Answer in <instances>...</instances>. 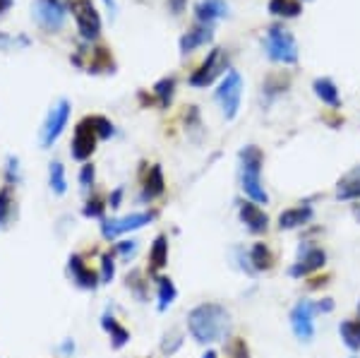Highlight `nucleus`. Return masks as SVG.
I'll return each mask as SVG.
<instances>
[{
  "label": "nucleus",
  "mask_w": 360,
  "mask_h": 358,
  "mask_svg": "<svg viewBox=\"0 0 360 358\" xmlns=\"http://www.w3.org/2000/svg\"><path fill=\"white\" fill-rule=\"evenodd\" d=\"M269 12L274 17L293 19L303 12V5L301 0H269Z\"/></svg>",
  "instance_id": "28"
},
{
  "label": "nucleus",
  "mask_w": 360,
  "mask_h": 358,
  "mask_svg": "<svg viewBox=\"0 0 360 358\" xmlns=\"http://www.w3.org/2000/svg\"><path fill=\"white\" fill-rule=\"evenodd\" d=\"M101 327L111 335V344H113V349H123V346L130 341V332L125 330V327L120 325L111 312H106V315L101 317Z\"/></svg>",
  "instance_id": "24"
},
{
  "label": "nucleus",
  "mask_w": 360,
  "mask_h": 358,
  "mask_svg": "<svg viewBox=\"0 0 360 358\" xmlns=\"http://www.w3.org/2000/svg\"><path fill=\"white\" fill-rule=\"evenodd\" d=\"M104 3H106V5H108V8H111V10H115V0H104Z\"/></svg>",
  "instance_id": "46"
},
{
  "label": "nucleus",
  "mask_w": 360,
  "mask_h": 358,
  "mask_svg": "<svg viewBox=\"0 0 360 358\" xmlns=\"http://www.w3.org/2000/svg\"><path fill=\"white\" fill-rule=\"evenodd\" d=\"M339 337L351 351H360V320H343L339 325Z\"/></svg>",
  "instance_id": "27"
},
{
  "label": "nucleus",
  "mask_w": 360,
  "mask_h": 358,
  "mask_svg": "<svg viewBox=\"0 0 360 358\" xmlns=\"http://www.w3.org/2000/svg\"><path fill=\"white\" fill-rule=\"evenodd\" d=\"M63 351H65V354H70V351H75V344H73V341H65V344H63Z\"/></svg>",
  "instance_id": "45"
},
{
  "label": "nucleus",
  "mask_w": 360,
  "mask_h": 358,
  "mask_svg": "<svg viewBox=\"0 0 360 358\" xmlns=\"http://www.w3.org/2000/svg\"><path fill=\"white\" fill-rule=\"evenodd\" d=\"M12 3H15V0H0V15L8 12V10L12 8Z\"/></svg>",
  "instance_id": "44"
},
{
  "label": "nucleus",
  "mask_w": 360,
  "mask_h": 358,
  "mask_svg": "<svg viewBox=\"0 0 360 358\" xmlns=\"http://www.w3.org/2000/svg\"><path fill=\"white\" fill-rule=\"evenodd\" d=\"M73 63L77 68H82L84 73H113L115 70V60L111 55L108 48L96 46V48H87L82 46L77 53L73 55Z\"/></svg>",
  "instance_id": "9"
},
{
  "label": "nucleus",
  "mask_w": 360,
  "mask_h": 358,
  "mask_svg": "<svg viewBox=\"0 0 360 358\" xmlns=\"http://www.w3.org/2000/svg\"><path fill=\"white\" fill-rule=\"evenodd\" d=\"M226 15H228L226 0H200V3L195 5L197 24H207V27H211L216 19L226 17Z\"/></svg>",
  "instance_id": "17"
},
{
  "label": "nucleus",
  "mask_w": 360,
  "mask_h": 358,
  "mask_svg": "<svg viewBox=\"0 0 360 358\" xmlns=\"http://www.w3.org/2000/svg\"><path fill=\"white\" fill-rule=\"evenodd\" d=\"M48 183H50V190H53L55 195H65V190H68V180H65V166L60 164V161H50Z\"/></svg>",
  "instance_id": "30"
},
{
  "label": "nucleus",
  "mask_w": 360,
  "mask_h": 358,
  "mask_svg": "<svg viewBox=\"0 0 360 358\" xmlns=\"http://www.w3.org/2000/svg\"><path fill=\"white\" fill-rule=\"evenodd\" d=\"M22 180V173H19V159L17 156H8V164H5V183L12 188Z\"/></svg>",
  "instance_id": "35"
},
{
  "label": "nucleus",
  "mask_w": 360,
  "mask_h": 358,
  "mask_svg": "<svg viewBox=\"0 0 360 358\" xmlns=\"http://www.w3.org/2000/svg\"><path fill=\"white\" fill-rule=\"evenodd\" d=\"M70 12H73L84 41L91 44L101 37V15L96 12V5L91 0H73L70 3Z\"/></svg>",
  "instance_id": "7"
},
{
  "label": "nucleus",
  "mask_w": 360,
  "mask_h": 358,
  "mask_svg": "<svg viewBox=\"0 0 360 358\" xmlns=\"http://www.w3.org/2000/svg\"><path fill=\"white\" fill-rule=\"evenodd\" d=\"M96 142H99V135L94 133L89 120L82 118L77 123V128H75L70 154H73V159H77V161H87V159H91V154L96 152Z\"/></svg>",
  "instance_id": "12"
},
{
  "label": "nucleus",
  "mask_w": 360,
  "mask_h": 358,
  "mask_svg": "<svg viewBox=\"0 0 360 358\" xmlns=\"http://www.w3.org/2000/svg\"><path fill=\"white\" fill-rule=\"evenodd\" d=\"M146 286H149V281L142 279V272H130V274H128V289L133 291V294L142 301V303L146 301Z\"/></svg>",
  "instance_id": "34"
},
{
  "label": "nucleus",
  "mask_w": 360,
  "mask_h": 358,
  "mask_svg": "<svg viewBox=\"0 0 360 358\" xmlns=\"http://www.w3.org/2000/svg\"><path fill=\"white\" fill-rule=\"evenodd\" d=\"M68 270H70V274H73V281L79 286V289H84V291H94L96 286L101 284L99 274H96V272L87 265V262H84V257H82V255H70V260H68Z\"/></svg>",
  "instance_id": "15"
},
{
  "label": "nucleus",
  "mask_w": 360,
  "mask_h": 358,
  "mask_svg": "<svg viewBox=\"0 0 360 358\" xmlns=\"http://www.w3.org/2000/svg\"><path fill=\"white\" fill-rule=\"evenodd\" d=\"M211 39H214L211 27H207V24H197V27H192L190 32L180 37V55H187V53L195 51V48L207 46V44H211Z\"/></svg>",
  "instance_id": "18"
},
{
  "label": "nucleus",
  "mask_w": 360,
  "mask_h": 358,
  "mask_svg": "<svg viewBox=\"0 0 360 358\" xmlns=\"http://www.w3.org/2000/svg\"><path fill=\"white\" fill-rule=\"evenodd\" d=\"M337 198L339 200H360V166L351 169L341 180L337 183Z\"/></svg>",
  "instance_id": "22"
},
{
  "label": "nucleus",
  "mask_w": 360,
  "mask_h": 358,
  "mask_svg": "<svg viewBox=\"0 0 360 358\" xmlns=\"http://www.w3.org/2000/svg\"><path fill=\"white\" fill-rule=\"evenodd\" d=\"M332 310H334L332 299H322L319 303H315V312H332Z\"/></svg>",
  "instance_id": "41"
},
{
  "label": "nucleus",
  "mask_w": 360,
  "mask_h": 358,
  "mask_svg": "<svg viewBox=\"0 0 360 358\" xmlns=\"http://www.w3.org/2000/svg\"><path fill=\"white\" fill-rule=\"evenodd\" d=\"M324 265H327V253H324L319 245H305V248H301L298 260L291 265L288 274H291L293 279H303V276H310L315 274V272L324 270Z\"/></svg>",
  "instance_id": "11"
},
{
  "label": "nucleus",
  "mask_w": 360,
  "mask_h": 358,
  "mask_svg": "<svg viewBox=\"0 0 360 358\" xmlns=\"http://www.w3.org/2000/svg\"><path fill=\"white\" fill-rule=\"evenodd\" d=\"M276 262L272 248L267 243H255L250 250H247V265H250L252 272H269Z\"/></svg>",
  "instance_id": "21"
},
{
  "label": "nucleus",
  "mask_w": 360,
  "mask_h": 358,
  "mask_svg": "<svg viewBox=\"0 0 360 358\" xmlns=\"http://www.w3.org/2000/svg\"><path fill=\"white\" fill-rule=\"evenodd\" d=\"M312 89H315V97L322 104L332 106V109H339L341 106V97H339V87L332 82L329 77H317L312 82Z\"/></svg>",
  "instance_id": "23"
},
{
  "label": "nucleus",
  "mask_w": 360,
  "mask_h": 358,
  "mask_svg": "<svg viewBox=\"0 0 360 358\" xmlns=\"http://www.w3.org/2000/svg\"><path fill=\"white\" fill-rule=\"evenodd\" d=\"M29 44H32V41H29L24 34H17V37H12V34L0 32V51H22V48H27Z\"/></svg>",
  "instance_id": "32"
},
{
  "label": "nucleus",
  "mask_w": 360,
  "mask_h": 358,
  "mask_svg": "<svg viewBox=\"0 0 360 358\" xmlns=\"http://www.w3.org/2000/svg\"><path fill=\"white\" fill-rule=\"evenodd\" d=\"M228 70V53L224 48H211L209 55L202 60V65L190 75V87L205 89L214 82L219 75H224Z\"/></svg>",
  "instance_id": "5"
},
{
  "label": "nucleus",
  "mask_w": 360,
  "mask_h": 358,
  "mask_svg": "<svg viewBox=\"0 0 360 358\" xmlns=\"http://www.w3.org/2000/svg\"><path fill=\"white\" fill-rule=\"evenodd\" d=\"M15 195L10 185H3L0 188V231L8 229V224L12 221V216L17 214V207H15Z\"/></svg>",
  "instance_id": "25"
},
{
  "label": "nucleus",
  "mask_w": 360,
  "mask_h": 358,
  "mask_svg": "<svg viewBox=\"0 0 360 358\" xmlns=\"http://www.w3.org/2000/svg\"><path fill=\"white\" fill-rule=\"evenodd\" d=\"M113 276H115V260H113V255H111V253H106L104 257H101V274H99V279H101V284H111V281H113Z\"/></svg>",
  "instance_id": "36"
},
{
  "label": "nucleus",
  "mask_w": 360,
  "mask_h": 358,
  "mask_svg": "<svg viewBox=\"0 0 360 358\" xmlns=\"http://www.w3.org/2000/svg\"><path fill=\"white\" fill-rule=\"evenodd\" d=\"M94 178H96L94 164H89V161H84L82 169H79V185H82L84 190H89L91 185H94Z\"/></svg>",
  "instance_id": "38"
},
{
  "label": "nucleus",
  "mask_w": 360,
  "mask_h": 358,
  "mask_svg": "<svg viewBox=\"0 0 360 358\" xmlns=\"http://www.w3.org/2000/svg\"><path fill=\"white\" fill-rule=\"evenodd\" d=\"M265 51L274 60V63H281V65L298 63V44H296V39H293V34L288 32V29L278 27V24H274V27L267 29Z\"/></svg>",
  "instance_id": "3"
},
{
  "label": "nucleus",
  "mask_w": 360,
  "mask_h": 358,
  "mask_svg": "<svg viewBox=\"0 0 360 358\" xmlns=\"http://www.w3.org/2000/svg\"><path fill=\"white\" fill-rule=\"evenodd\" d=\"M166 193V178H164V169L159 164H151L149 171H146L144 180H142V202H151V200L161 198Z\"/></svg>",
  "instance_id": "16"
},
{
  "label": "nucleus",
  "mask_w": 360,
  "mask_h": 358,
  "mask_svg": "<svg viewBox=\"0 0 360 358\" xmlns=\"http://www.w3.org/2000/svg\"><path fill=\"white\" fill-rule=\"evenodd\" d=\"M87 120L91 123V128H94V133L99 135V140H111L115 133L113 123H111L106 115H87Z\"/></svg>",
  "instance_id": "31"
},
{
  "label": "nucleus",
  "mask_w": 360,
  "mask_h": 358,
  "mask_svg": "<svg viewBox=\"0 0 360 358\" xmlns=\"http://www.w3.org/2000/svg\"><path fill=\"white\" fill-rule=\"evenodd\" d=\"M166 265H169V238L164 234H159L149 248V274L159 276V272Z\"/></svg>",
  "instance_id": "20"
},
{
  "label": "nucleus",
  "mask_w": 360,
  "mask_h": 358,
  "mask_svg": "<svg viewBox=\"0 0 360 358\" xmlns=\"http://www.w3.org/2000/svg\"><path fill=\"white\" fill-rule=\"evenodd\" d=\"M202 358H216V351H207V354L202 356Z\"/></svg>",
  "instance_id": "47"
},
{
  "label": "nucleus",
  "mask_w": 360,
  "mask_h": 358,
  "mask_svg": "<svg viewBox=\"0 0 360 358\" xmlns=\"http://www.w3.org/2000/svg\"><path fill=\"white\" fill-rule=\"evenodd\" d=\"M358 312H360V303H358Z\"/></svg>",
  "instance_id": "48"
},
{
  "label": "nucleus",
  "mask_w": 360,
  "mask_h": 358,
  "mask_svg": "<svg viewBox=\"0 0 360 358\" xmlns=\"http://www.w3.org/2000/svg\"><path fill=\"white\" fill-rule=\"evenodd\" d=\"M238 216H240L243 226L255 236L267 234V229H269V216H267V211L255 202H243L238 207Z\"/></svg>",
  "instance_id": "14"
},
{
  "label": "nucleus",
  "mask_w": 360,
  "mask_h": 358,
  "mask_svg": "<svg viewBox=\"0 0 360 358\" xmlns=\"http://www.w3.org/2000/svg\"><path fill=\"white\" fill-rule=\"evenodd\" d=\"M70 111H73V106H70L68 99H60V102H55L53 106H50L48 115H46L44 125H41V147L48 149L55 144V140L63 135L65 125H68L70 120Z\"/></svg>",
  "instance_id": "8"
},
{
  "label": "nucleus",
  "mask_w": 360,
  "mask_h": 358,
  "mask_svg": "<svg viewBox=\"0 0 360 358\" xmlns=\"http://www.w3.org/2000/svg\"><path fill=\"white\" fill-rule=\"evenodd\" d=\"M106 207H108V202H104V198H101V195H94V198L87 200L82 214L87 216V219H104Z\"/></svg>",
  "instance_id": "33"
},
{
  "label": "nucleus",
  "mask_w": 360,
  "mask_h": 358,
  "mask_svg": "<svg viewBox=\"0 0 360 358\" xmlns=\"http://www.w3.org/2000/svg\"><path fill=\"white\" fill-rule=\"evenodd\" d=\"M176 94V77L169 75V77H161L159 82L154 84V102L161 106V109H169L171 102H173Z\"/></svg>",
  "instance_id": "26"
},
{
  "label": "nucleus",
  "mask_w": 360,
  "mask_h": 358,
  "mask_svg": "<svg viewBox=\"0 0 360 358\" xmlns=\"http://www.w3.org/2000/svg\"><path fill=\"white\" fill-rule=\"evenodd\" d=\"M214 99L221 104L224 109V115L226 120H233L240 111V99H243V77L236 73V70H228L221 79L219 89H216Z\"/></svg>",
  "instance_id": "4"
},
{
  "label": "nucleus",
  "mask_w": 360,
  "mask_h": 358,
  "mask_svg": "<svg viewBox=\"0 0 360 358\" xmlns=\"http://www.w3.org/2000/svg\"><path fill=\"white\" fill-rule=\"evenodd\" d=\"M312 207L310 205H301V207H291V209H283L278 214V229L281 231H291V229H301L307 221L312 219Z\"/></svg>",
  "instance_id": "19"
},
{
  "label": "nucleus",
  "mask_w": 360,
  "mask_h": 358,
  "mask_svg": "<svg viewBox=\"0 0 360 358\" xmlns=\"http://www.w3.org/2000/svg\"><path fill=\"white\" fill-rule=\"evenodd\" d=\"M187 330L200 344H214L231 332V312L221 303H202L187 315Z\"/></svg>",
  "instance_id": "1"
},
{
  "label": "nucleus",
  "mask_w": 360,
  "mask_h": 358,
  "mask_svg": "<svg viewBox=\"0 0 360 358\" xmlns=\"http://www.w3.org/2000/svg\"><path fill=\"white\" fill-rule=\"evenodd\" d=\"M329 284V276H315V279H310V289H319V286H327Z\"/></svg>",
  "instance_id": "43"
},
{
  "label": "nucleus",
  "mask_w": 360,
  "mask_h": 358,
  "mask_svg": "<svg viewBox=\"0 0 360 358\" xmlns=\"http://www.w3.org/2000/svg\"><path fill=\"white\" fill-rule=\"evenodd\" d=\"M32 17L44 32H60L68 19V8L63 0H34Z\"/></svg>",
  "instance_id": "6"
},
{
  "label": "nucleus",
  "mask_w": 360,
  "mask_h": 358,
  "mask_svg": "<svg viewBox=\"0 0 360 358\" xmlns=\"http://www.w3.org/2000/svg\"><path fill=\"white\" fill-rule=\"evenodd\" d=\"M120 202H123V188H115L113 193L108 195V207L111 209H118Z\"/></svg>",
  "instance_id": "40"
},
{
  "label": "nucleus",
  "mask_w": 360,
  "mask_h": 358,
  "mask_svg": "<svg viewBox=\"0 0 360 358\" xmlns=\"http://www.w3.org/2000/svg\"><path fill=\"white\" fill-rule=\"evenodd\" d=\"M240 188L243 193L250 198L255 205H267L269 195H267L265 185H262V164H265V154L255 144H247L240 149Z\"/></svg>",
  "instance_id": "2"
},
{
  "label": "nucleus",
  "mask_w": 360,
  "mask_h": 358,
  "mask_svg": "<svg viewBox=\"0 0 360 358\" xmlns=\"http://www.w3.org/2000/svg\"><path fill=\"white\" fill-rule=\"evenodd\" d=\"M315 303L310 301H298L291 310V327L293 335L298 337L301 341H312L315 337Z\"/></svg>",
  "instance_id": "13"
},
{
  "label": "nucleus",
  "mask_w": 360,
  "mask_h": 358,
  "mask_svg": "<svg viewBox=\"0 0 360 358\" xmlns=\"http://www.w3.org/2000/svg\"><path fill=\"white\" fill-rule=\"evenodd\" d=\"M154 211H137V214H128L123 219H101V236L106 241H113L115 236L120 234H128V231H137L142 229L144 224H151L154 219Z\"/></svg>",
  "instance_id": "10"
},
{
  "label": "nucleus",
  "mask_w": 360,
  "mask_h": 358,
  "mask_svg": "<svg viewBox=\"0 0 360 358\" xmlns=\"http://www.w3.org/2000/svg\"><path fill=\"white\" fill-rule=\"evenodd\" d=\"M169 8L173 15H180L185 10V0H169Z\"/></svg>",
  "instance_id": "42"
},
{
  "label": "nucleus",
  "mask_w": 360,
  "mask_h": 358,
  "mask_svg": "<svg viewBox=\"0 0 360 358\" xmlns=\"http://www.w3.org/2000/svg\"><path fill=\"white\" fill-rule=\"evenodd\" d=\"M226 351L231 358H250V349H247L245 339H240V337H233V339L228 341Z\"/></svg>",
  "instance_id": "37"
},
{
  "label": "nucleus",
  "mask_w": 360,
  "mask_h": 358,
  "mask_svg": "<svg viewBox=\"0 0 360 358\" xmlns=\"http://www.w3.org/2000/svg\"><path fill=\"white\" fill-rule=\"evenodd\" d=\"M115 253L125 257V260H130L137 253V241H120V243H115Z\"/></svg>",
  "instance_id": "39"
},
{
  "label": "nucleus",
  "mask_w": 360,
  "mask_h": 358,
  "mask_svg": "<svg viewBox=\"0 0 360 358\" xmlns=\"http://www.w3.org/2000/svg\"><path fill=\"white\" fill-rule=\"evenodd\" d=\"M156 284H159V310L164 312L169 310V305H173L178 291H176V284L169 276H156Z\"/></svg>",
  "instance_id": "29"
}]
</instances>
